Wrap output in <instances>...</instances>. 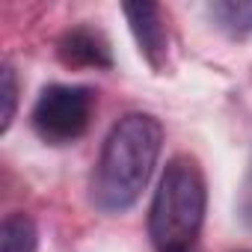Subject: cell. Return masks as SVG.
Instances as JSON below:
<instances>
[{
	"label": "cell",
	"instance_id": "6da1fadb",
	"mask_svg": "<svg viewBox=\"0 0 252 252\" xmlns=\"http://www.w3.org/2000/svg\"><path fill=\"white\" fill-rule=\"evenodd\" d=\"M160 146L163 128L155 116H122L110 128L92 172V205L104 214H125L134 208L155 172Z\"/></svg>",
	"mask_w": 252,
	"mask_h": 252
},
{
	"label": "cell",
	"instance_id": "9c48e42d",
	"mask_svg": "<svg viewBox=\"0 0 252 252\" xmlns=\"http://www.w3.org/2000/svg\"><path fill=\"white\" fill-rule=\"evenodd\" d=\"M237 220L252 234V155H249V163H246V172L237 190Z\"/></svg>",
	"mask_w": 252,
	"mask_h": 252
},
{
	"label": "cell",
	"instance_id": "52a82bcc",
	"mask_svg": "<svg viewBox=\"0 0 252 252\" xmlns=\"http://www.w3.org/2000/svg\"><path fill=\"white\" fill-rule=\"evenodd\" d=\"M36 249H39L36 222L24 211L9 214L0 225V252H36Z\"/></svg>",
	"mask_w": 252,
	"mask_h": 252
},
{
	"label": "cell",
	"instance_id": "277c9868",
	"mask_svg": "<svg viewBox=\"0 0 252 252\" xmlns=\"http://www.w3.org/2000/svg\"><path fill=\"white\" fill-rule=\"evenodd\" d=\"M122 12L131 24V33L140 45V54L149 60L152 68H163L166 65V51H169V36H166L160 6L143 0V3H125Z\"/></svg>",
	"mask_w": 252,
	"mask_h": 252
},
{
	"label": "cell",
	"instance_id": "3957f363",
	"mask_svg": "<svg viewBox=\"0 0 252 252\" xmlns=\"http://www.w3.org/2000/svg\"><path fill=\"white\" fill-rule=\"evenodd\" d=\"M95 95L86 86H48L33 107V131L51 146H68L89 128Z\"/></svg>",
	"mask_w": 252,
	"mask_h": 252
},
{
	"label": "cell",
	"instance_id": "8992f818",
	"mask_svg": "<svg viewBox=\"0 0 252 252\" xmlns=\"http://www.w3.org/2000/svg\"><path fill=\"white\" fill-rule=\"evenodd\" d=\"M205 12L228 39H246L252 33V0H214Z\"/></svg>",
	"mask_w": 252,
	"mask_h": 252
},
{
	"label": "cell",
	"instance_id": "ba28073f",
	"mask_svg": "<svg viewBox=\"0 0 252 252\" xmlns=\"http://www.w3.org/2000/svg\"><path fill=\"white\" fill-rule=\"evenodd\" d=\"M15 107H18V77H15V68L3 63L0 65V134L9 131V125L15 119Z\"/></svg>",
	"mask_w": 252,
	"mask_h": 252
},
{
	"label": "cell",
	"instance_id": "7a4b0ae2",
	"mask_svg": "<svg viewBox=\"0 0 252 252\" xmlns=\"http://www.w3.org/2000/svg\"><path fill=\"white\" fill-rule=\"evenodd\" d=\"M205 175L199 163L178 155L166 163L149 211V234L158 252H199L205 222Z\"/></svg>",
	"mask_w": 252,
	"mask_h": 252
},
{
	"label": "cell",
	"instance_id": "5b68a950",
	"mask_svg": "<svg viewBox=\"0 0 252 252\" xmlns=\"http://www.w3.org/2000/svg\"><path fill=\"white\" fill-rule=\"evenodd\" d=\"M57 57L68 68H110L113 65L107 39L92 27L65 30L57 42Z\"/></svg>",
	"mask_w": 252,
	"mask_h": 252
}]
</instances>
